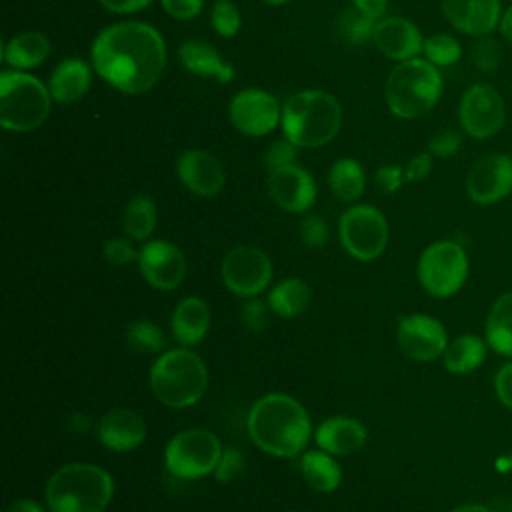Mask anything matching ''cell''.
Masks as SVG:
<instances>
[{"instance_id": "83f0119b", "label": "cell", "mask_w": 512, "mask_h": 512, "mask_svg": "<svg viewBox=\"0 0 512 512\" xmlns=\"http://www.w3.org/2000/svg\"><path fill=\"white\" fill-rule=\"evenodd\" d=\"M50 54V40L42 32H22L4 44L2 58L16 70L40 66Z\"/></svg>"}, {"instance_id": "680465c9", "label": "cell", "mask_w": 512, "mask_h": 512, "mask_svg": "<svg viewBox=\"0 0 512 512\" xmlns=\"http://www.w3.org/2000/svg\"><path fill=\"white\" fill-rule=\"evenodd\" d=\"M510 2H512V0H510Z\"/></svg>"}, {"instance_id": "9c48e42d", "label": "cell", "mask_w": 512, "mask_h": 512, "mask_svg": "<svg viewBox=\"0 0 512 512\" xmlns=\"http://www.w3.org/2000/svg\"><path fill=\"white\" fill-rule=\"evenodd\" d=\"M218 436L206 428H186L170 438L164 450L168 472L180 480H198L214 474L222 454Z\"/></svg>"}, {"instance_id": "484cf974", "label": "cell", "mask_w": 512, "mask_h": 512, "mask_svg": "<svg viewBox=\"0 0 512 512\" xmlns=\"http://www.w3.org/2000/svg\"><path fill=\"white\" fill-rule=\"evenodd\" d=\"M488 354V342L486 338L478 334H460L452 338L442 354L444 368L450 374H470L478 370Z\"/></svg>"}, {"instance_id": "681fc988", "label": "cell", "mask_w": 512, "mask_h": 512, "mask_svg": "<svg viewBox=\"0 0 512 512\" xmlns=\"http://www.w3.org/2000/svg\"><path fill=\"white\" fill-rule=\"evenodd\" d=\"M354 6L364 12L366 16L374 18V20H380L386 12V6L388 2L386 0H354Z\"/></svg>"}, {"instance_id": "d6a6232c", "label": "cell", "mask_w": 512, "mask_h": 512, "mask_svg": "<svg viewBox=\"0 0 512 512\" xmlns=\"http://www.w3.org/2000/svg\"><path fill=\"white\" fill-rule=\"evenodd\" d=\"M126 344L140 352V354H156L160 350H164L166 346V336L160 330L158 324L150 322V320H134L126 326L124 332Z\"/></svg>"}, {"instance_id": "4fadbf2b", "label": "cell", "mask_w": 512, "mask_h": 512, "mask_svg": "<svg viewBox=\"0 0 512 512\" xmlns=\"http://www.w3.org/2000/svg\"><path fill=\"white\" fill-rule=\"evenodd\" d=\"M466 196L480 206L496 204L512 194V156L490 152L480 156L466 174Z\"/></svg>"}, {"instance_id": "2e32d148", "label": "cell", "mask_w": 512, "mask_h": 512, "mask_svg": "<svg viewBox=\"0 0 512 512\" xmlns=\"http://www.w3.org/2000/svg\"><path fill=\"white\" fill-rule=\"evenodd\" d=\"M136 264L144 280L158 290H174L186 276V258L182 250L168 240L146 242L138 250Z\"/></svg>"}, {"instance_id": "8992f818", "label": "cell", "mask_w": 512, "mask_h": 512, "mask_svg": "<svg viewBox=\"0 0 512 512\" xmlns=\"http://www.w3.org/2000/svg\"><path fill=\"white\" fill-rule=\"evenodd\" d=\"M390 112L404 120L428 114L442 96V74L426 58L398 62L388 74L384 88Z\"/></svg>"}, {"instance_id": "3957f363", "label": "cell", "mask_w": 512, "mask_h": 512, "mask_svg": "<svg viewBox=\"0 0 512 512\" xmlns=\"http://www.w3.org/2000/svg\"><path fill=\"white\" fill-rule=\"evenodd\" d=\"M114 496L112 476L88 462L60 466L46 482L44 500L50 512H104Z\"/></svg>"}, {"instance_id": "7a4b0ae2", "label": "cell", "mask_w": 512, "mask_h": 512, "mask_svg": "<svg viewBox=\"0 0 512 512\" xmlns=\"http://www.w3.org/2000/svg\"><path fill=\"white\" fill-rule=\"evenodd\" d=\"M250 440L266 454L296 458L312 436L308 410L292 396L268 392L260 396L246 418Z\"/></svg>"}, {"instance_id": "60d3db41", "label": "cell", "mask_w": 512, "mask_h": 512, "mask_svg": "<svg viewBox=\"0 0 512 512\" xmlns=\"http://www.w3.org/2000/svg\"><path fill=\"white\" fill-rule=\"evenodd\" d=\"M240 320H242L246 330L262 332L266 328V322H268L266 304L258 296L246 298V302L242 306V312H240Z\"/></svg>"}, {"instance_id": "44dd1931", "label": "cell", "mask_w": 512, "mask_h": 512, "mask_svg": "<svg viewBox=\"0 0 512 512\" xmlns=\"http://www.w3.org/2000/svg\"><path fill=\"white\" fill-rule=\"evenodd\" d=\"M146 438L140 414L128 408H112L98 422V440L112 452H130Z\"/></svg>"}, {"instance_id": "f546056e", "label": "cell", "mask_w": 512, "mask_h": 512, "mask_svg": "<svg viewBox=\"0 0 512 512\" xmlns=\"http://www.w3.org/2000/svg\"><path fill=\"white\" fill-rule=\"evenodd\" d=\"M312 290L296 276L276 282L268 292V308L280 318H296L310 306Z\"/></svg>"}, {"instance_id": "277c9868", "label": "cell", "mask_w": 512, "mask_h": 512, "mask_svg": "<svg viewBox=\"0 0 512 512\" xmlns=\"http://www.w3.org/2000/svg\"><path fill=\"white\" fill-rule=\"evenodd\" d=\"M284 138L296 146L318 148L328 144L342 126L338 100L324 90H302L282 108Z\"/></svg>"}, {"instance_id": "ab89813d", "label": "cell", "mask_w": 512, "mask_h": 512, "mask_svg": "<svg viewBox=\"0 0 512 512\" xmlns=\"http://www.w3.org/2000/svg\"><path fill=\"white\" fill-rule=\"evenodd\" d=\"M296 148L298 146L292 144L290 140L272 142L266 148V154H264V166L268 168V172L284 168V166H290V164H296V156H298Z\"/></svg>"}, {"instance_id": "8d00e7d4", "label": "cell", "mask_w": 512, "mask_h": 512, "mask_svg": "<svg viewBox=\"0 0 512 512\" xmlns=\"http://www.w3.org/2000/svg\"><path fill=\"white\" fill-rule=\"evenodd\" d=\"M212 26L214 30L224 36V38H232L236 36V32L240 30V12L238 8L230 2V0H218L212 6Z\"/></svg>"}, {"instance_id": "c3c4849f", "label": "cell", "mask_w": 512, "mask_h": 512, "mask_svg": "<svg viewBox=\"0 0 512 512\" xmlns=\"http://www.w3.org/2000/svg\"><path fill=\"white\" fill-rule=\"evenodd\" d=\"M152 0H100V4L114 14H130L146 8Z\"/></svg>"}, {"instance_id": "f907efd6", "label": "cell", "mask_w": 512, "mask_h": 512, "mask_svg": "<svg viewBox=\"0 0 512 512\" xmlns=\"http://www.w3.org/2000/svg\"><path fill=\"white\" fill-rule=\"evenodd\" d=\"M4 512H50L48 508H44L42 504H38L36 500L30 498H20L8 504V508Z\"/></svg>"}, {"instance_id": "f35d334b", "label": "cell", "mask_w": 512, "mask_h": 512, "mask_svg": "<svg viewBox=\"0 0 512 512\" xmlns=\"http://www.w3.org/2000/svg\"><path fill=\"white\" fill-rule=\"evenodd\" d=\"M330 230L322 216L318 214H306L300 220V238L308 248H324L328 242Z\"/></svg>"}, {"instance_id": "d4e9b609", "label": "cell", "mask_w": 512, "mask_h": 512, "mask_svg": "<svg viewBox=\"0 0 512 512\" xmlns=\"http://www.w3.org/2000/svg\"><path fill=\"white\" fill-rule=\"evenodd\" d=\"M178 58L182 66L196 76H212L218 82H230L234 76V68L224 62V58L214 50V46L202 42V40H188L180 46Z\"/></svg>"}, {"instance_id": "ee69618b", "label": "cell", "mask_w": 512, "mask_h": 512, "mask_svg": "<svg viewBox=\"0 0 512 512\" xmlns=\"http://www.w3.org/2000/svg\"><path fill=\"white\" fill-rule=\"evenodd\" d=\"M494 392L504 408L512 412V360L504 362L494 374Z\"/></svg>"}, {"instance_id": "ba28073f", "label": "cell", "mask_w": 512, "mask_h": 512, "mask_svg": "<svg viewBox=\"0 0 512 512\" xmlns=\"http://www.w3.org/2000/svg\"><path fill=\"white\" fill-rule=\"evenodd\" d=\"M468 272V254L454 240H438L426 246L416 266L420 286L434 298H450L460 292Z\"/></svg>"}, {"instance_id": "5bb4252c", "label": "cell", "mask_w": 512, "mask_h": 512, "mask_svg": "<svg viewBox=\"0 0 512 512\" xmlns=\"http://www.w3.org/2000/svg\"><path fill=\"white\" fill-rule=\"evenodd\" d=\"M396 342L410 360L432 362L442 358L450 340L438 318L430 314H408L398 322Z\"/></svg>"}, {"instance_id": "6f0895ef", "label": "cell", "mask_w": 512, "mask_h": 512, "mask_svg": "<svg viewBox=\"0 0 512 512\" xmlns=\"http://www.w3.org/2000/svg\"><path fill=\"white\" fill-rule=\"evenodd\" d=\"M290 512H292V510H290Z\"/></svg>"}, {"instance_id": "f5cc1de1", "label": "cell", "mask_w": 512, "mask_h": 512, "mask_svg": "<svg viewBox=\"0 0 512 512\" xmlns=\"http://www.w3.org/2000/svg\"><path fill=\"white\" fill-rule=\"evenodd\" d=\"M450 512H492L488 506L480 504V502H468V504H462V506H456L454 510Z\"/></svg>"}, {"instance_id": "816d5d0a", "label": "cell", "mask_w": 512, "mask_h": 512, "mask_svg": "<svg viewBox=\"0 0 512 512\" xmlns=\"http://www.w3.org/2000/svg\"><path fill=\"white\" fill-rule=\"evenodd\" d=\"M498 32L502 34V38L512 44V4L502 12L500 24H498Z\"/></svg>"}, {"instance_id": "e0dca14e", "label": "cell", "mask_w": 512, "mask_h": 512, "mask_svg": "<svg viewBox=\"0 0 512 512\" xmlns=\"http://www.w3.org/2000/svg\"><path fill=\"white\" fill-rule=\"evenodd\" d=\"M440 8L450 26L466 36H488L498 30L502 0H440Z\"/></svg>"}, {"instance_id": "11a10c76", "label": "cell", "mask_w": 512, "mask_h": 512, "mask_svg": "<svg viewBox=\"0 0 512 512\" xmlns=\"http://www.w3.org/2000/svg\"><path fill=\"white\" fill-rule=\"evenodd\" d=\"M510 156H512V144H510Z\"/></svg>"}, {"instance_id": "7bdbcfd3", "label": "cell", "mask_w": 512, "mask_h": 512, "mask_svg": "<svg viewBox=\"0 0 512 512\" xmlns=\"http://www.w3.org/2000/svg\"><path fill=\"white\" fill-rule=\"evenodd\" d=\"M104 258L112 266H126L132 260H138V252L124 238H114L104 244Z\"/></svg>"}, {"instance_id": "ffe728a7", "label": "cell", "mask_w": 512, "mask_h": 512, "mask_svg": "<svg viewBox=\"0 0 512 512\" xmlns=\"http://www.w3.org/2000/svg\"><path fill=\"white\" fill-rule=\"evenodd\" d=\"M376 48L390 60H410L422 52L424 38L420 28L402 16L380 18L372 36Z\"/></svg>"}, {"instance_id": "603a6c76", "label": "cell", "mask_w": 512, "mask_h": 512, "mask_svg": "<svg viewBox=\"0 0 512 512\" xmlns=\"http://www.w3.org/2000/svg\"><path fill=\"white\" fill-rule=\"evenodd\" d=\"M170 330L174 340L184 346L192 348L200 344L210 330V308L198 296L182 298L170 316Z\"/></svg>"}, {"instance_id": "ac0fdd59", "label": "cell", "mask_w": 512, "mask_h": 512, "mask_svg": "<svg viewBox=\"0 0 512 512\" xmlns=\"http://www.w3.org/2000/svg\"><path fill=\"white\" fill-rule=\"evenodd\" d=\"M268 192L274 204L286 212H306L316 202V182L308 170L290 164L268 174Z\"/></svg>"}, {"instance_id": "7c38bea8", "label": "cell", "mask_w": 512, "mask_h": 512, "mask_svg": "<svg viewBox=\"0 0 512 512\" xmlns=\"http://www.w3.org/2000/svg\"><path fill=\"white\" fill-rule=\"evenodd\" d=\"M458 120L474 140L496 136L506 124V104L502 94L484 82L470 84L458 104Z\"/></svg>"}, {"instance_id": "8fae6325", "label": "cell", "mask_w": 512, "mask_h": 512, "mask_svg": "<svg viewBox=\"0 0 512 512\" xmlns=\"http://www.w3.org/2000/svg\"><path fill=\"white\" fill-rule=\"evenodd\" d=\"M272 260L268 254L252 244L234 246L220 264L224 286L242 298L260 296L272 282Z\"/></svg>"}, {"instance_id": "e575fe53", "label": "cell", "mask_w": 512, "mask_h": 512, "mask_svg": "<svg viewBox=\"0 0 512 512\" xmlns=\"http://www.w3.org/2000/svg\"><path fill=\"white\" fill-rule=\"evenodd\" d=\"M376 22L378 20L366 16L356 6H352L342 12V16L338 20V32L348 44H364L366 40H370L374 36Z\"/></svg>"}, {"instance_id": "cb8c5ba5", "label": "cell", "mask_w": 512, "mask_h": 512, "mask_svg": "<svg viewBox=\"0 0 512 512\" xmlns=\"http://www.w3.org/2000/svg\"><path fill=\"white\" fill-rule=\"evenodd\" d=\"M92 82L90 66L80 58H68L62 60L50 76V94L52 100L60 104H70L80 100Z\"/></svg>"}, {"instance_id": "f6af8a7d", "label": "cell", "mask_w": 512, "mask_h": 512, "mask_svg": "<svg viewBox=\"0 0 512 512\" xmlns=\"http://www.w3.org/2000/svg\"><path fill=\"white\" fill-rule=\"evenodd\" d=\"M404 182L406 176L400 166H380L376 170V184L384 194H394Z\"/></svg>"}, {"instance_id": "7402d4cb", "label": "cell", "mask_w": 512, "mask_h": 512, "mask_svg": "<svg viewBox=\"0 0 512 512\" xmlns=\"http://www.w3.org/2000/svg\"><path fill=\"white\" fill-rule=\"evenodd\" d=\"M368 432L356 418L330 416L314 432L316 446L332 456H350L366 444Z\"/></svg>"}, {"instance_id": "30bf717a", "label": "cell", "mask_w": 512, "mask_h": 512, "mask_svg": "<svg viewBox=\"0 0 512 512\" xmlns=\"http://www.w3.org/2000/svg\"><path fill=\"white\" fill-rule=\"evenodd\" d=\"M338 232L344 250L360 262L376 260L388 244L386 216L370 204L348 208L340 218Z\"/></svg>"}, {"instance_id": "9f6ffc18", "label": "cell", "mask_w": 512, "mask_h": 512, "mask_svg": "<svg viewBox=\"0 0 512 512\" xmlns=\"http://www.w3.org/2000/svg\"><path fill=\"white\" fill-rule=\"evenodd\" d=\"M510 512H512V508H510Z\"/></svg>"}, {"instance_id": "52a82bcc", "label": "cell", "mask_w": 512, "mask_h": 512, "mask_svg": "<svg viewBox=\"0 0 512 512\" xmlns=\"http://www.w3.org/2000/svg\"><path fill=\"white\" fill-rule=\"evenodd\" d=\"M52 94L38 78L4 70L0 74V124L12 132L38 128L50 114Z\"/></svg>"}, {"instance_id": "4dcf8cb0", "label": "cell", "mask_w": 512, "mask_h": 512, "mask_svg": "<svg viewBox=\"0 0 512 512\" xmlns=\"http://www.w3.org/2000/svg\"><path fill=\"white\" fill-rule=\"evenodd\" d=\"M328 186L342 202H354L364 194L366 188L364 168L352 158H340L328 172Z\"/></svg>"}, {"instance_id": "b9f144b4", "label": "cell", "mask_w": 512, "mask_h": 512, "mask_svg": "<svg viewBox=\"0 0 512 512\" xmlns=\"http://www.w3.org/2000/svg\"><path fill=\"white\" fill-rule=\"evenodd\" d=\"M462 148V136L456 130H442L436 132L428 140V152L436 158H450Z\"/></svg>"}, {"instance_id": "d590c367", "label": "cell", "mask_w": 512, "mask_h": 512, "mask_svg": "<svg viewBox=\"0 0 512 512\" xmlns=\"http://www.w3.org/2000/svg\"><path fill=\"white\" fill-rule=\"evenodd\" d=\"M470 58L480 72H496L502 64V46L492 38V34L478 36L472 44Z\"/></svg>"}, {"instance_id": "1f68e13d", "label": "cell", "mask_w": 512, "mask_h": 512, "mask_svg": "<svg viewBox=\"0 0 512 512\" xmlns=\"http://www.w3.org/2000/svg\"><path fill=\"white\" fill-rule=\"evenodd\" d=\"M122 228L132 240H146L156 228V204L148 196H134L122 214Z\"/></svg>"}, {"instance_id": "7dc6e473", "label": "cell", "mask_w": 512, "mask_h": 512, "mask_svg": "<svg viewBox=\"0 0 512 512\" xmlns=\"http://www.w3.org/2000/svg\"><path fill=\"white\" fill-rule=\"evenodd\" d=\"M160 2L164 10L178 20L196 18L202 10V0H160Z\"/></svg>"}, {"instance_id": "db71d44e", "label": "cell", "mask_w": 512, "mask_h": 512, "mask_svg": "<svg viewBox=\"0 0 512 512\" xmlns=\"http://www.w3.org/2000/svg\"><path fill=\"white\" fill-rule=\"evenodd\" d=\"M264 4H270V6H280V4H284V2H288V0H262Z\"/></svg>"}, {"instance_id": "f1b7e54d", "label": "cell", "mask_w": 512, "mask_h": 512, "mask_svg": "<svg viewBox=\"0 0 512 512\" xmlns=\"http://www.w3.org/2000/svg\"><path fill=\"white\" fill-rule=\"evenodd\" d=\"M300 472L310 488L316 492H334L342 482V470L336 458L324 450H308L300 454Z\"/></svg>"}, {"instance_id": "bcb514c9", "label": "cell", "mask_w": 512, "mask_h": 512, "mask_svg": "<svg viewBox=\"0 0 512 512\" xmlns=\"http://www.w3.org/2000/svg\"><path fill=\"white\" fill-rule=\"evenodd\" d=\"M432 170V154L430 152H420L412 156L404 168L406 182H422Z\"/></svg>"}, {"instance_id": "9a60e30c", "label": "cell", "mask_w": 512, "mask_h": 512, "mask_svg": "<svg viewBox=\"0 0 512 512\" xmlns=\"http://www.w3.org/2000/svg\"><path fill=\"white\" fill-rule=\"evenodd\" d=\"M230 122L246 136H264L282 120L278 100L260 88H246L238 92L228 106Z\"/></svg>"}, {"instance_id": "836d02e7", "label": "cell", "mask_w": 512, "mask_h": 512, "mask_svg": "<svg viewBox=\"0 0 512 512\" xmlns=\"http://www.w3.org/2000/svg\"><path fill=\"white\" fill-rule=\"evenodd\" d=\"M422 54L436 68H448L462 58V46L452 34H432L424 38Z\"/></svg>"}, {"instance_id": "d6986e66", "label": "cell", "mask_w": 512, "mask_h": 512, "mask_svg": "<svg viewBox=\"0 0 512 512\" xmlns=\"http://www.w3.org/2000/svg\"><path fill=\"white\" fill-rule=\"evenodd\" d=\"M182 184L198 196H216L226 184L224 166L206 150H186L176 162Z\"/></svg>"}, {"instance_id": "4316f807", "label": "cell", "mask_w": 512, "mask_h": 512, "mask_svg": "<svg viewBox=\"0 0 512 512\" xmlns=\"http://www.w3.org/2000/svg\"><path fill=\"white\" fill-rule=\"evenodd\" d=\"M484 338L490 350L512 358V290L492 302L484 322Z\"/></svg>"}, {"instance_id": "74e56055", "label": "cell", "mask_w": 512, "mask_h": 512, "mask_svg": "<svg viewBox=\"0 0 512 512\" xmlns=\"http://www.w3.org/2000/svg\"><path fill=\"white\" fill-rule=\"evenodd\" d=\"M244 468H246L244 454L238 448L228 446L220 454V460H218L216 470H214V478L218 482H232L244 472Z\"/></svg>"}, {"instance_id": "5b68a950", "label": "cell", "mask_w": 512, "mask_h": 512, "mask_svg": "<svg viewBox=\"0 0 512 512\" xmlns=\"http://www.w3.org/2000/svg\"><path fill=\"white\" fill-rule=\"evenodd\" d=\"M208 388V368L190 348L162 352L150 368V390L168 408H190Z\"/></svg>"}, {"instance_id": "6da1fadb", "label": "cell", "mask_w": 512, "mask_h": 512, "mask_svg": "<svg viewBox=\"0 0 512 512\" xmlns=\"http://www.w3.org/2000/svg\"><path fill=\"white\" fill-rule=\"evenodd\" d=\"M92 66L100 78L126 94L150 90L166 66V44L146 22H118L92 44Z\"/></svg>"}]
</instances>
